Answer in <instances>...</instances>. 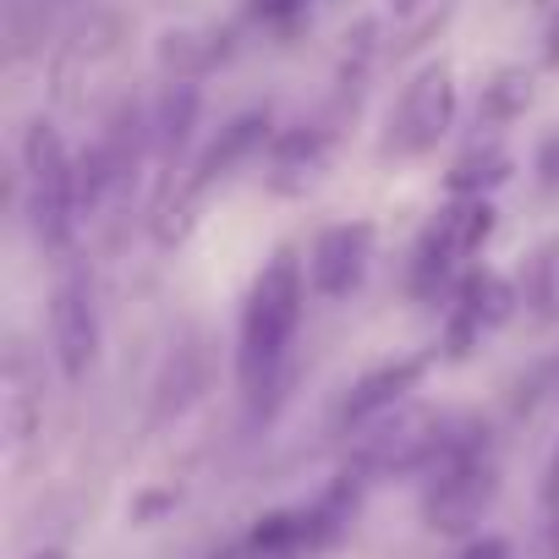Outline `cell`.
Segmentation results:
<instances>
[{
    "label": "cell",
    "mask_w": 559,
    "mask_h": 559,
    "mask_svg": "<svg viewBox=\"0 0 559 559\" xmlns=\"http://www.w3.org/2000/svg\"><path fill=\"white\" fill-rule=\"evenodd\" d=\"M302 308H308V269L297 263V252H274L241 308V335H236V379L247 395H263L286 362L297 330H302Z\"/></svg>",
    "instance_id": "cell-1"
},
{
    "label": "cell",
    "mask_w": 559,
    "mask_h": 559,
    "mask_svg": "<svg viewBox=\"0 0 559 559\" xmlns=\"http://www.w3.org/2000/svg\"><path fill=\"white\" fill-rule=\"evenodd\" d=\"M23 198H28V225H34L39 247L67 252L78 241L83 187H78V159L67 154V143L50 121H28V132H23Z\"/></svg>",
    "instance_id": "cell-2"
},
{
    "label": "cell",
    "mask_w": 559,
    "mask_h": 559,
    "mask_svg": "<svg viewBox=\"0 0 559 559\" xmlns=\"http://www.w3.org/2000/svg\"><path fill=\"white\" fill-rule=\"evenodd\" d=\"M493 488H499V472L477 444H444L433 461V483L423 493V515L433 532H472Z\"/></svg>",
    "instance_id": "cell-3"
},
{
    "label": "cell",
    "mask_w": 559,
    "mask_h": 559,
    "mask_svg": "<svg viewBox=\"0 0 559 559\" xmlns=\"http://www.w3.org/2000/svg\"><path fill=\"white\" fill-rule=\"evenodd\" d=\"M450 121H455V72L444 61H433L406 83V94L390 116V154H401V159L433 154L439 138L450 132Z\"/></svg>",
    "instance_id": "cell-4"
},
{
    "label": "cell",
    "mask_w": 559,
    "mask_h": 559,
    "mask_svg": "<svg viewBox=\"0 0 559 559\" xmlns=\"http://www.w3.org/2000/svg\"><path fill=\"white\" fill-rule=\"evenodd\" d=\"M50 357L67 384H83L99 362V308H94V286L78 274H67L50 297Z\"/></svg>",
    "instance_id": "cell-5"
},
{
    "label": "cell",
    "mask_w": 559,
    "mask_h": 559,
    "mask_svg": "<svg viewBox=\"0 0 559 559\" xmlns=\"http://www.w3.org/2000/svg\"><path fill=\"white\" fill-rule=\"evenodd\" d=\"M368 252H373V230L368 225H330L313 252H308V286L324 297V302H341L357 292V280L368 269Z\"/></svg>",
    "instance_id": "cell-6"
},
{
    "label": "cell",
    "mask_w": 559,
    "mask_h": 559,
    "mask_svg": "<svg viewBox=\"0 0 559 559\" xmlns=\"http://www.w3.org/2000/svg\"><path fill=\"white\" fill-rule=\"evenodd\" d=\"M423 373H428L423 357H401V362H384V368L362 373V379L352 384V395L341 401V428H368V423H379L384 412H395V406L423 384Z\"/></svg>",
    "instance_id": "cell-7"
},
{
    "label": "cell",
    "mask_w": 559,
    "mask_h": 559,
    "mask_svg": "<svg viewBox=\"0 0 559 559\" xmlns=\"http://www.w3.org/2000/svg\"><path fill=\"white\" fill-rule=\"evenodd\" d=\"M263 143H269V116H258V110H252V116H236V121L219 132V143H214V148L198 159L192 187H214L219 176H230L236 165H247V159H252Z\"/></svg>",
    "instance_id": "cell-8"
},
{
    "label": "cell",
    "mask_w": 559,
    "mask_h": 559,
    "mask_svg": "<svg viewBox=\"0 0 559 559\" xmlns=\"http://www.w3.org/2000/svg\"><path fill=\"white\" fill-rule=\"evenodd\" d=\"M198 110H203V94H198V83H165V94H159V110H154V143L165 148V154H176L187 138H192V127H198Z\"/></svg>",
    "instance_id": "cell-9"
},
{
    "label": "cell",
    "mask_w": 559,
    "mask_h": 559,
    "mask_svg": "<svg viewBox=\"0 0 559 559\" xmlns=\"http://www.w3.org/2000/svg\"><path fill=\"white\" fill-rule=\"evenodd\" d=\"M203 373H209V362H203V352L198 346H187V352H176L170 362H165V379H159V401H154V412L159 417H170V412H181V406H192L198 401V390H203Z\"/></svg>",
    "instance_id": "cell-10"
},
{
    "label": "cell",
    "mask_w": 559,
    "mask_h": 559,
    "mask_svg": "<svg viewBox=\"0 0 559 559\" xmlns=\"http://www.w3.org/2000/svg\"><path fill=\"white\" fill-rule=\"evenodd\" d=\"M526 302L537 324H559V236H548L526 263Z\"/></svg>",
    "instance_id": "cell-11"
},
{
    "label": "cell",
    "mask_w": 559,
    "mask_h": 559,
    "mask_svg": "<svg viewBox=\"0 0 559 559\" xmlns=\"http://www.w3.org/2000/svg\"><path fill=\"white\" fill-rule=\"evenodd\" d=\"M159 67H165L176 83H198V72L214 67V50H209L203 34L181 28V34H165V39H159Z\"/></svg>",
    "instance_id": "cell-12"
},
{
    "label": "cell",
    "mask_w": 559,
    "mask_h": 559,
    "mask_svg": "<svg viewBox=\"0 0 559 559\" xmlns=\"http://www.w3.org/2000/svg\"><path fill=\"white\" fill-rule=\"evenodd\" d=\"M483 105H488V116H499V121L521 116V110L532 105V78H521V72H499L493 88L483 94Z\"/></svg>",
    "instance_id": "cell-13"
},
{
    "label": "cell",
    "mask_w": 559,
    "mask_h": 559,
    "mask_svg": "<svg viewBox=\"0 0 559 559\" xmlns=\"http://www.w3.org/2000/svg\"><path fill=\"white\" fill-rule=\"evenodd\" d=\"M504 170H510V165H504V154H493V148H488V154H466V159L455 165L450 187H455V192H483V187L504 181Z\"/></svg>",
    "instance_id": "cell-14"
},
{
    "label": "cell",
    "mask_w": 559,
    "mask_h": 559,
    "mask_svg": "<svg viewBox=\"0 0 559 559\" xmlns=\"http://www.w3.org/2000/svg\"><path fill=\"white\" fill-rule=\"evenodd\" d=\"M252 12H258L263 23H286V17L302 12V0H252Z\"/></svg>",
    "instance_id": "cell-15"
},
{
    "label": "cell",
    "mask_w": 559,
    "mask_h": 559,
    "mask_svg": "<svg viewBox=\"0 0 559 559\" xmlns=\"http://www.w3.org/2000/svg\"><path fill=\"white\" fill-rule=\"evenodd\" d=\"M461 559H510V543H504V537H477Z\"/></svg>",
    "instance_id": "cell-16"
},
{
    "label": "cell",
    "mask_w": 559,
    "mask_h": 559,
    "mask_svg": "<svg viewBox=\"0 0 559 559\" xmlns=\"http://www.w3.org/2000/svg\"><path fill=\"white\" fill-rule=\"evenodd\" d=\"M543 61L559 67V7L548 12V28H543Z\"/></svg>",
    "instance_id": "cell-17"
},
{
    "label": "cell",
    "mask_w": 559,
    "mask_h": 559,
    "mask_svg": "<svg viewBox=\"0 0 559 559\" xmlns=\"http://www.w3.org/2000/svg\"><path fill=\"white\" fill-rule=\"evenodd\" d=\"M543 176L559 181V143H548V154H543Z\"/></svg>",
    "instance_id": "cell-18"
},
{
    "label": "cell",
    "mask_w": 559,
    "mask_h": 559,
    "mask_svg": "<svg viewBox=\"0 0 559 559\" xmlns=\"http://www.w3.org/2000/svg\"><path fill=\"white\" fill-rule=\"evenodd\" d=\"M28 559H67V548H39V554H28Z\"/></svg>",
    "instance_id": "cell-19"
},
{
    "label": "cell",
    "mask_w": 559,
    "mask_h": 559,
    "mask_svg": "<svg viewBox=\"0 0 559 559\" xmlns=\"http://www.w3.org/2000/svg\"><path fill=\"white\" fill-rule=\"evenodd\" d=\"M554 559H559V510H554Z\"/></svg>",
    "instance_id": "cell-20"
},
{
    "label": "cell",
    "mask_w": 559,
    "mask_h": 559,
    "mask_svg": "<svg viewBox=\"0 0 559 559\" xmlns=\"http://www.w3.org/2000/svg\"><path fill=\"white\" fill-rule=\"evenodd\" d=\"M165 7H176V0H165Z\"/></svg>",
    "instance_id": "cell-21"
}]
</instances>
